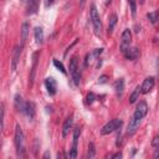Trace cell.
Instances as JSON below:
<instances>
[{"label": "cell", "mask_w": 159, "mask_h": 159, "mask_svg": "<svg viewBox=\"0 0 159 159\" xmlns=\"http://www.w3.org/2000/svg\"><path fill=\"white\" fill-rule=\"evenodd\" d=\"M91 21H92V25H93L94 34L97 36H99L101 35V31H102V23H101V17H99V14H98L94 4L91 5Z\"/></svg>", "instance_id": "obj_1"}, {"label": "cell", "mask_w": 159, "mask_h": 159, "mask_svg": "<svg viewBox=\"0 0 159 159\" xmlns=\"http://www.w3.org/2000/svg\"><path fill=\"white\" fill-rule=\"evenodd\" d=\"M15 147L19 155H24V133L19 124L15 127Z\"/></svg>", "instance_id": "obj_2"}, {"label": "cell", "mask_w": 159, "mask_h": 159, "mask_svg": "<svg viewBox=\"0 0 159 159\" xmlns=\"http://www.w3.org/2000/svg\"><path fill=\"white\" fill-rule=\"evenodd\" d=\"M122 121L121 119H118V118H114V119H112V121H109L108 123H106L103 127H102V129H101V134H103V135H107V134H109V133H113L114 131H117V129H119L122 127Z\"/></svg>", "instance_id": "obj_3"}, {"label": "cell", "mask_w": 159, "mask_h": 159, "mask_svg": "<svg viewBox=\"0 0 159 159\" xmlns=\"http://www.w3.org/2000/svg\"><path fill=\"white\" fill-rule=\"evenodd\" d=\"M147 113H148V105H147L146 101H141L137 105V108H135L133 117L137 118V119H142L147 116Z\"/></svg>", "instance_id": "obj_4"}, {"label": "cell", "mask_w": 159, "mask_h": 159, "mask_svg": "<svg viewBox=\"0 0 159 159\" xmlns=\"http://www.w3.org/2000/svg\"><path fill=\"white\" fill-rule=\"evenodd\" d=\"M131 41H132V32L129 29H126L122 32V37H121V52H124V50L129 47Z\"/></svg>", "instance_id": "obj_5"}, {"label": "cell", "mask_w": 159, "mask_h": 159, "mask_svg": "<svg viewBox=\"0 0 159 159\" xmlns=\"http://www.w3.org/2000/svg\"><path fill=\"white\" fill-rule=\"evenodd\" d=\"M80 134H81V129H80V127H76L73 129V142H72V148L70 152V158H72V159H75L77 157V144H78Z\"/></svg>", "instance_id": "obj_6"}, {"label": "cell", "mask_w": 159, "mask_h": 159, "mask_svg": "<svg viewBox=\"0 0 159 159\" xmlns=\"http://www.w3.org/2000/svg\"><path fill=\"white\" fill-rule=\"evenodd\" d=\"M21 49L23 46L21 45H16L14 47V51H13V60H11V70L15 71L16 67H17V64H19V60H20V55H21Z\"/></svg>", "instance_id": "obj_7"}, {"label": "cell", "mask_w": 159, "mask_h": 159, "mask_svg": "<svg viewBox=\"0 0 159 159\" xmlns=\"http://www.w3.org/2000/svg\"><path fill=\"white\" fill-rule=\"evenodd\" d=\"M154 85H155V78L154 77H147L143 81V85L141 86V92L142 93H149L153 90Z\"/></svg>", "instance_id": "obj_8"}, {"label": "cell", "mask_w": 159, "mask_h": 159, "mask_svg": "<svg viewBox=\"0 0 159 159\" xmlns=\"http://www.w3.org/2000/svg\"><path fill=\"white\" fill-rule=\"evenodd\" d=\"M122 54L124 55V57L127 60H131V61H135V60L141 56V52H139V50L137 47H128Z\"/></svg>", "instance_id": "obj_9"}, {"label": "cell", "mask_w": 159, "mask_h": 159, "mask_svg": "<svg viewBox=\"0 0 159 159\" xmlns=\"http://www.w3.org/2000/svg\"><path fill=\"white\" fill-rule=\"evenodd\" d=\"M24 113L28 116V118L30 121H34V118L36 116V107H35V103L29 101V102H25V111Z\"/></svg>", "instance_id": "obj_10"}, {"label": "cell", "mask_w": 159, "mask_h": 159, "mask_svg": "<svg viewBox=\"0 0 159 159\" xmlns=\"http://www.w3.org/2000/svg\"><path fill=\"white\" fill-rule=\"evenodd\" d=\"M45 86H46V90H47L49 94L54 96V94L57 92V83H56V80H55L54 77H47V78H46Z\"/></svg>", "instance_id": "obj_11"}, {"label": "cell", "mask_w": 159, "mask_h": 159, "mask_svg": "<svg viewBox=\"0 0 159 159\" xmlns=\"http://www.w3.org/2000/svg\"><path fill=\"white\" fill-rule=\"evenodd\" d=\"M139 124H141V119H137V118L132 117V119L129 121V124H128V127H127V134H128V135H133V134L138 131Z\"/></svg>", "instance_id": "obj_12"}, {"label": "cell", "mask_w": 159, "mask_h": 159, "mask_svg": "<svg viewBox=\"0 0 159 159\" xmlns=\"http://www.w3.org/2000/svg\"><path fill=\"white\" fill-rule=\"evenodd\" d=\"M72 123H73L72 116L67 117V118H66V121H65V123H64V126H62V137H67L70 129L72 128Z\"/></svg>", "instance_id": "obj_13"}, {"label": "cell", "mask_w": 159, "mask_h": 159, "mask_svg": "<svg viewBox=\"0 0 159 159\" xmlns=\"http://www.w3.org/2000/svg\"><path fill=\"white\" fill-rule=\"evenodd\" d=\"M114 90H116V93L118 97H122L123 94V90H124V81L123 78H119L114 82Z\"/></svg>", "instance_id": "obj_14"}, {"label": "cell", "mask_w": 159, "mask_h": 159, "mask_svg": "<svg viewBox=\"0 0 159 159\" xmlns=\"http://www.w3.org/2000/svg\"><path fill=\"white\" fill-rule=\"evenodd\" d=\"M39 9V0H29L28 2V15H32Z\"/></svg>", "instance_id": "obj_15"}, {"label": "cell", "mask_w": 159, "mask_h": 159, "mask_svg": "<svg viewBox=\"0 0 159 159\" xmlns=\"http://www.w3.org/2000/svg\"><path fill=\"white\" fill-rule=\"evenodd\" d=\"M14 102H15V108H16L17 111H20V112H24V111H25V102H24L23 97L20 96V94H16V96H15Z\"/></svg>", "instance_id": "obj_16"}, {"label": "cell", "mask_w": 159, "mask_h": 159, "mask_svg": "<svg viewBox=\"0 0 159 159\" xmlns=\"http://www.w3.org/2000/svg\"><path fill=\"white\" fill-rule=\"evenodd\" d=\"M29 30H30V25L29 23H24L21 26V46H24V44L28 40V35H29Z\"/></svg>", "instance_id": "obj_17"}, {"label": "cell", "mask_w": 159, "mask_h": 159, "mask_svg": "<svg viewBox=\"0 0 159 159\" xmlns=\"http://www.w3.org/2000/svg\"><path fill=\"white\" fill-rule=\"evenodd\" d=\"M37 57H39V52H35L34 56H32V68H31V75H30V83L32 85L34 82V78H35V73H36V66H37Z\"/></svg>", "instance_id": "obj_18"}, {"label": "cell", "mask_w": 159, "mask_h": 159, "mask_svg": "<svg viewBox=\"0 0 159 159\" xmlns=\"http://www.w3.org/2000/svg\"><path fill=\"white\" fill-rule=\"evenodd\" d=\"M141 86H135L134 91L132 92V94L129 96V103H135L137 102V99H139V94H141Z\"/></svg>", "instance_id": "obj_19"}, {"label": "cell", "mask_w": 159, "mask_h": 159, "mask_svg": "<svg viewBox=\"0 0 159 159\" xmlns=\"http://www.w3.org/2000/svg\"><path fill=\"white\" fill-rule=\"evenodd\" d=\"M35 40H36V43L37 44H43V41H44V30H43V28H35Z\"/></svg>", "instance_id": "obj_20"}, {"label": "cell", "mask_w": 159, "mask_h": 159, "mask_svg": "<svg viewBox=\"0 0 159 159\" xmlns=\"http://www.w3.org/2000/svg\"><path fill=\"white\" fill-rule=\"evenodd\" d=\"M78 60H77V57L76 56H73V57H71L70 58V62H68V70H70V73L72 75L75 71H77L78 70Z\"/></svg>", "instance_id": "obj_21"}, {"label": "cell", "mask_w": 159, "mask_h": 159, "mask_svg": "<svg viewBox=\"0 0 159 159\" xmlns=\"http://www.w3.org/2000/svg\"><path fill=\"white\" fill-rule=\"evenodd\" d=\"M116 24H117V15H116V14H112V15L109 16V21H108V34H109V35L113 32V29H114Z\"/></svg>", "instance_id": "obj_22"}, {"label": "cell", "mask_w": 159, "mask_h": 159, "mask_svg": "<svg viewBox=\"0 0 159 159\" xmlns=\"http://www.w3.org/2000/svg\"><path fill=\"white\" fill-rule=\"evenodd\" d=\"M4 114H5V106L4 103H0V132L4 129Z\"/></svg>", "instance_id": "obj_23"}, {"label": "cell", "mask_w": 159, "mask_h": 159, "mask_svg": "<svg viewBox=\"0 0 159 159\" xmlns=\"http://www.w3.org/2000/svg\"><path fill=\"white\" fill-rule=\"evenodd\" d=\"M158 15H159V13L155 10V11H153V13H149L148 15H147V17L149 19V21L152 23V24H157V20H158Z\"/></svg>", "instance_id": "obj_24"}, {"label": "cell", "mask_w": 159, "mask_h": 159, "mask_svg": "<svg viewBox=\"0 0 159 159\" xmlns=\"http://www.w3.org/2000/svg\"><path fill=\"white\" fill-rule=\"evenodd\" d=\"M128 4H129V6H131L132 16L135 17V15H137V3H135V0H128Z\"/></svg>", "instance_id": "obj_25"}, {"label": "cell", "mask_w": 159, "mask_h": 159, "mask_svg": "<svg viewBox=\"0 0 159 159\" xmlns=\"http://www.w3.org/2000/svg\"><path fill=\"white\" fill-rule=\"evenodd\" d=\"M72 78H73V83H75L76 86H78V85H80V81H81V75H80V71H78V70L72 73Z\"/></svg>", "instance_id": "obj_26"}, {"label": "cell", "mask_w": 159, "mask_h": 159, "mask_svg": "<svg viewBox=\"0 0 159 159\" xmlns=\"http://www.w3.org/2000/svg\"><path fill=\"white\" fill-rule=\"evenodd\" d=\"M54 65H55V67H56V68H58V70L61 71L64 75H66V73H67V72H66V70H65V67H64V65H62L61 62H60L58 60H56V58L54 60Z\"/></svg>", "instance_id": "obj_27"}, {"label": "cell", "mask_w": 159, "mask_h": 159, "mask_svg": "<svg viewBox=\"0 0 159 159\" xmlns=\"http://www.w3.org/2000/svg\"><path fill=\"white\" fill-rule=\"evenodd\" d=\"M94 154H96L94 144H93V143H90V144H88V157H90V158H93Z\"/></svg>", "instance_id": "obj_28"}, {"label": "cell", "mask_w": 159, "mask_h": 159, "mask_svg": "<svg viewBox=\"0 0 159 159\" xmlns=\"http://www.w3.org/2000/svg\"><path fill=\"white\" fill-rule=\"evenodd\" d=\"M86 99H87V101H86V102H87V105H92V103H93V101L96 99L94 93H92V92H91V93H88V94H87V97H86Z\"/></svg>", "instance_id": "obj_29"}, {"label": "cell", "mask_w": 159, "mask_h": 159, "mask_svg": "<svg viewBox=\"0 0 159 159\" xmlns=\"http://www.w3.org/2000/svg\"><path fill=\"white\" fill-rule=\"evenodd\" d=\"M102 52H103V49H96V50H94L91 55H92V57H93V58H98V57H99V55H101Z\"/></svg>", "instance_id": "obj_30"}, {"label": "cell", "mask_w": 159, "mask_h": 159, "mask_svg": "<svg viewBox=\"0 0 159 159\" xmlns=\"http://www.w3.org/2000/svg\"><path fill=\"white\" fill-rule=\"evenodd\" d=\"M107 80H108V76L103 75V76H101V77L98 78V82H99V83H106V82H107Z\"/></svg>", "instance_id": "obj_31"}, {"label": "cell", "mask_w": 159, "mask_h": 159, "mask_svg": "<svg viewBox=\"0 0 159 159\" xmlns=\"http://www.w3.org/2000/svg\"><path fill=\"white\" fill-rule=\"evenodd\" d=\"M153 147L154 148H159V137H155L154 139H153Z\"/></svg>", "instance_id": "obj_32"}, {"label": "cell", "mask_w": 159, "mask_h": 159, "mask_svg": "<svg viewBox=\"0 0 159 159\" xmlns=\"http://www.w3.org/2000/svg\"><path fill=\"white\" fill-rule=\"evenodd\" d=\"M112 158H113V159H117V158H122V153H121V152H118V153H116L114 155H112Z\"/></svg>", "instance_id": "obj_33"}, {"label": "cell", "mask_w": 159, "mask_h": 159, "mask_svg": "<svg viewBox=\"0 0 159 159\" xmlns=\"http://www.w3.org/2000/svg\"><path fill=\"white\" fill-rule=\"evenodd\" d=\"M52 3H54V0H47V2H46V5L49 6V5H51Z\"/></svg>", "instance_id": "obj_34"}, {"label": "cell", "mask_w": 159, "mask_h": 159, "mask_svg": "<svg viewBox=\"0 0 159 159\" xmlns=\"http://www.w3.org/2000/svg\"><path fill=\"white\" fill-rule=\"evenodd\" d=\"M44 157H45V158H49V157H50V153H49V152H47V153H45V155H44Z\"/></svg>", "instance_id": "obj_35"}, {"label": "cell", "mask_w": 159, "mask_h": 159, "mask_svg": "<svg viewBox=\"0 0 159 159\" xmlns=\"http://www.w3.org/2000/svg\"><path fill=\"white\" fill-rule=\"evenodd\" d=\"M0 148H2V141H0Z\"/></svg>", "instance_id": "obj_36"}]
</instances>
